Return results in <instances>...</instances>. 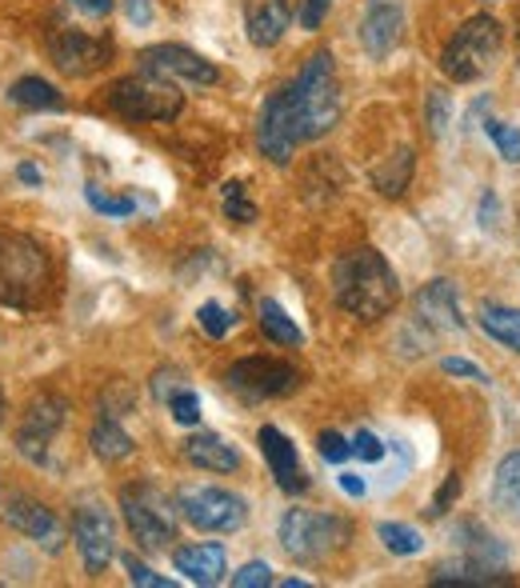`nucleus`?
<instances>
[{"mask_svg": "<svg viewBox=\"0 0 520 588\" xmlns=\"http://www.w3.org/2000/svg\"><path fill=\"white\" fill-rule=\"evenodd\" d=\"M124 573H128V580H133V585H145V588H173V580H169V576H157V573H152V568H149V564L137 561L133 552L124 556Z\"/></svg>", "mask_w": 520, "mask_h": 588, "instance_id": "c9c22d12", "label": "nucleus"}, {"mask_svg": "<svg viewBox=\"0 0 520 588\" xmlns=\"http://www.w3.org/2000/svg\"><path fill=\"white\" fill-rule=\"evenodd\" d=\"M352 456H360V461H369V465H376V461H384V444L372 437L369 429H360L357 437H352Z\"/></svg>", "mask_w": 520, "mask_h": 588, "instance_id": "ea45409f", "label": "nucleus"}, {"mask_svg": "<svg viewBox=\"0 0 520 588\" xmlns=\"http://www.w3.org/2000/svg\"><path fill=\"white\" fill-rule=\"evenodd\" d=\"M64 420H69V405H64L61 396H37L33 405H28L25 420H21V429H16V453L33 461V465H49V444L57 441V432L64 429Z\"/></svg>", "mask_w": 520, "mask_h": 588, "instance_id": "f8f14e48", "label": "nucleus"}, {"mask_svg": "<svg viewBox=\"0 0 520 588\" xmlns=\"http://www.w3.org/2000/svg\"><path fill=\"white\" fill-rule=\"evenodd\" d=\"M257 148L264 157L285 169L293 152H297V133H293V121H288V105H285V88L273 93L264 100V109L257 117Z\"/></svg>", "mask_w": 520, "mask_h": 588, "instance_id": "dca6fc26", "label": "nucleus"}, {"mask_svg": "<svg viewBox=\"0 0 520 588\" xmlns=\"http://www.w3.org/2000/svg\"><path fill=\"white\" fill-rule=\"evenodd\" d=\"M329 9H333V0H300L297 25L309 28V33H317V28L324 25V16H329Z\"/></svg>", "mask_w": 520, "mask_h": 588, "instance_id": "4c0bfd02", "label": "nucleus"}, {"mask_svg": "<svg viewBox=\"0 0 520 588\" xmlns=\"http://www.w3.org/2000/svg\"><path fill=\"white\" fill-rule=\"evenodd\" d=\"M124 16H128L137 28H149L152 25V4L149 0H124Z\"/></svg>", "mask_w": 520, "mask_h": 588, "instance_id": "79ce46f5", "label": "nucleus"}, {"mask_svg": "<svg viewBox=\"0 0 520 588\" xmlns=\"http://www.w3.org/2000/svg\"><path fill=\"white\" fill-rule=\"evenodd\" d=\"M412 172H417V157H412V148H400L384 160L381 169H372V184L381 196H405V188L412 184Z\"/></svg>", "mask_w": 520, "mask_h": 588, "instance_id": "a878e982", "label": "nucleus"}, {"mask_svg": "<svg viewBox=\"0 0 520 588\" xmlns=\"http://www.w3.org/2000/svg\"><path fill=\"white\" fill-rule=\"evenodd\" d=\"M16 176H21L25 184H40V181H45L37 164H28V160H25V164H16Z\"/></svg>", "mask_w": 520, "mask_h": 588, "instance_id": "a18cd8bd", "label": "nucleus"}, {"mask_svg": "<svg viewBox=\"0 0 520 588\" xmlns=\"http://www.w3.org/2000/svg\"><path fill=\"white\" fill-rule=\"evenodd\" d=\"M400 33H405V9L397 0H376L360 21V45H364L372 61H381V57L397 49Z\"/></svg>", "mask_w": 520, "mask_h": 588, "instance_id": "f3484780", "label": "nucleus"}, {"mask_svg": "<svg viewBox=\"0 0 520 588\" xmlns=\"http://www.w3.org/2000/svg\"><path fill=\"white\" fill-rule=\"evenodd\" d=\"M500 45H505V33H500V21L488 13L469 16L465 25L448 37L445 52H441V73L457 85H472L481 81L493 61L500 57Z\"/></svg>", "mask_w": 520, "mask_h": 588, "instance_id": "39448f33", "label": "nucleus"}, {"mask_svg": "<svg viewBox=\"0 0 520 588\" xmlns=\"http://www.w3.org/2000/svg\"><path fill=\"white\" fill-rule=\"evenodd\" d=\"M137 73L161 76V81H181V85L209 88L221 81V69L212 61H205L200 52L185 49V45H152L137 57Z\"/></svg>", "mask_w": 520, "mask_h": 588, "instance_id": "9d476101", "label": "nucleus"}, {"mask_svg": "<svg viewBox=\"0 0 520 588\" xmlns=\"http://www.w3.org/2000/svg\"><path fill=\"white\" fill-rule=\"evenodd\" d=\"M448 112H453V100H448V93H445V88H433V93H429V133L445 136Z\"/></svg>", "mask_w": 520, "mask_h": 588, "instance_id": "e433bc0d", "label": "nucleus"}, {"mask_svg": "<svg viewBox=\"0 0 520 588\" xmlns=\"http://www.w3.org/2000/svg\"><path fill=\"white\" fill-rule=\"evenodd\" d=\"M4 525L16 528L21 537L37 540V544H45V552H61L64 549V528L61 520L52 516V509H45L40 501H33V497H25V492H13L9 501H4Z\"/></svg>", "mask_w": 520, "mask_h": 588, "instance_id": "4468645a", "label": "nucleus"}, {"mask_svg": "<svg viewBox=\"0 0 520 588\" xmlns=\"http://www.w3.org/2000/svg\"><path fill=\"white\" fill-rule=\"evenodd\" d=\"M293 16L297 13L288 9V0H264L257 13L248 16V40H252L257 49H273L276 40L293 28Z\"/></svg>", "mask_w": 520, "mask_h": 588, "instance_id": "412c9836", "label": "nucleus"}, {"mask_svg": "<svg viewBox=\"0 0 520 588\" xmlns=\"http://www.w3.org/2000/svg\"><path fill=\"white\" fill-rule=\"evenodd\" d=\"M273 585V568L264 561H248L233 573V588H269Z\"/></svg>", "mask_w": 520, "mask_h": 588, "instance_id": "72a5a7b5", "label": "nucleus"}, {"mask_svg": "<svg viewBox=\"0 0 520 588\" xmlns=\"http://www.w3.org/2000/svg\"><path fill=\"white\" fill-rule=\"evenodd\" d=\"M64 4L85 16H109L112 9H116V0H64Z\"/></svg>", "mask_w": 520, "mask_h": 588, "instance_id": "37998d69", "label": "nucleus"}, {"mask_svg": "<svg viewBox=\"0 0 520 588\" xmlns=\"http://www.w3.org/2000/svg\"><path fill=\"white\" fill-rule=\"evenodd\" d=\"M484 133H488V140H493L496 152H500L508 164H520V128H512V124L505 121H484Z\"/></svg>", "mask_w": 520, "mask_h": 588, "instance_id": "7c9ffc66", "label": "nucleus"}, {"mask_svg": "<svg viewBox=\"0 0 520 588\" xmlns=\"http://www.w3.org/2000/svg\"><path fill=\"white\" fill-rule=\"evenodd\" d=\"M104 105H109L116 117H124V121L169 124L181 117L185 97L176 93L173 81H161V76H149V73H133V76L112 81L109 93H104Z\"/></svg>", "mask_w": 520, "mask_h": 588, "instance_id": "423d86ee", "label": "nucleus"}, {"mask_svg": "<svg viewBox=\"0 0 520 588\" xmlns=\"http://www.w3.org/2000/svg\"><path fill=\"white\" fill-rule=\"evenodd\" d=\"M0 420H4V392H0Z\"/></svg>", "mask_w": 520, "mask_h": 588, "instance_id": "de8ad7c7", "label": "nucleus"}, {"mask_svg": "<svg viewBox=\"0 0 520 588\" xmlns=\"http://www.w3.org/2000/svg\"><path fill=\"white\" fill-rule=\"evenodd\" d=\"M85 196L100 217H112V221H124V217L137 212V200H133V196H109V193H100L97 184H85Z\"/></svg>", "mask_w": 520, "mask_h": 588, "instance_id": "c756f323", "label": "nucleus"}, {"mask_svg": "<svg viewBox=\"0 0 520 588\" xmlns=\"http://www.w3.org/2000/svg\"><path fill=\"white\" fill-rule=\"evenodd\" d=\"M224 384L240 392L245 401H276V396L300 389V372L297 365L276 360V356H245L224 372Z\"/></svg>", "mask_w": 520, "mask_h": 588, "instance_id": "1a4fd4ad", "label": "nucleus"}, {"mask_svg": "<svg viewBox=\"0 0 520 588\" xmlns=\"http://www.w3.org/2000/svg\"><path fill=\"white\" fill-rule=\"evenodd\" d=\"M457 497H460V477H457V473H453V477H448L445 485H441V492H436V497H433V516H445V513H448V504L457 501Z\"/></svg>", "mask_w": 520, "mask_h": 588, "instance_id": "a19ab883", "label": "nucleus"}, {"mask_svg": "<svg viewBox=\"0 0 520 588\" xmlns=\"http://www.w3.org/2000/svg\"><path fill=\"white\" fill-rule=\"evenodd\" d=\"M185 461L188 465L205 468V473H236V468H240V453H236L228 441H221L216 432H197V437H188Z\"/></svg>", "mask_w": 520, "mask_h": 588, "instance_id": "aec40b11", "label": "nucleus"}, {"mask_svg": "<svg viewBox=\"0 0 520 588\" xmlns=\"http://www.w3.org/2000/svg\"><path fill=\"white\" fill-rule=\"evenodd\" d=\"M257 449H260V456L269 461V473L276 477V489L288 492V497H297V492L309 489V477H305V468H300L297 444L288 441L276 425H260Z\"/></svg>", "mask_w": 520, "mask_h": 588, "instance_id": "2eb2a0df", "label": "nucleus"}, {"mask_svg": "<svg viewBox=\"0 0 520 588\" xmlns=\"http://www.w3.org/2000/svg\"><path fill=\"white\" fill-rule=\"evenodd\" d=\"M257 317H260V332H264L273 344H297V348L305 344V332H300V324L288 317L285 308L276 305L273 296H264V301H260Z\"/></svg>", "mask_w": 520, "mask_h": 588, "instance_id": "bb28decb", "label": "nucleus"}, {"mask_svg": "<svg viewBox=\"0 0 520 588\" xmlns=\"http://www.w3.org/2000/svg\"><path fill=\"white\" fill-rule=\"evenodd\" d=\"M441 368H445L448 377H465V380H476V384H488V372H484L481 365L465 360V356H445V360H441Z\"/></svg>", "mask_w": 520, "mask_h": 588, "instance_id": "58836bf2", "label": "nucleus"}, {"mask_svg": "<svg viewBox=\"0 0 520 588\" xmlns=\"http://www.w3.org/2000/svg\"><path fill=\"white\" fill-rule=\"evenodd\" d=\"M352 528L336 513H309V509H288L281 516V549L300 564H317L345 549Z\"/></svg>", "mask_w": 520, "mask_h": 588, "instance_id": "0eeeda50", "label": "nucleus"}, {"mask_svg": "<svg viewBox=\"0 0 520 588\" xmlns=\"http://www.w3.org/2000/svg\"><path fill=\"white\" fill-rule=\"evenodd\" d=\"M176 504L197 532H240L248 520L245 497H236L228 489H212V485H185L176 492Z\"/></svg>", "mask_w": 520, "mask_h": 588, "instance_id": "6e6552de", "label": "nucleus"}, {"mask_svg": "<svg viewBox=\"0 0 520 588\" xmlns=\"http://www.w3.org/2000/svg\"><path fill=\"white\" fill-rule=\"evenodd\" d=\"M49 61L61 69L64 76H97L100 69H109L112 61V40L109 37H88L81 28H57L49 33Z\"/></svg>", "mask_w": 520, "mask_h": 588, "instance_id": "9b49d317", "label": "nucleus"}, {"mask_svg": "<svg viewBox=\"0 0 520 588\" xmlns=\"http://www.w3.org/2000/svg\"><path fill=\"white\" fill-rule=\"evenodd\" d=\"M197 324L209 332L212 341H221V336H228V329L236 324V317H233V313H224L216 301H205V305L197 308Z\"/></svg>", "mask_w": 520, "mask_h": 588, "instance_id": "2f4dec72", "label": "nucleus"}, {"mask_svg": "<svg viewBox=\"0 0 520 588\" xmlns=\"http://www.w3.org/2000/svg\"><path fill=\"white\" fill-rule=\"evenodd\" d=\"M88 444H92V453L100 461H124V456H133V449H137V441L121 429V420L112 417V413H100V420L88 432Z\"/></svg>", "mask_w": 520, "mask_h": 588, "instance_id": "4be33fe9", "label": "nucleus"}, {"mask_svg": "<svg viewBox=\"0 0 520 588\" xmlns=\"http://www.w3.org/2000/svg\"><path fill=\"white\" fill-rule=\"evenodd\" d=\"M493 504L520 520V453H508L493 473Z\"/></svg>", "mask_w": 520, "mask_h": 588, "instance_id": "393cba45", "label": "nucleus"}, {"mask_svg": "<svg viewBox=\"0 0 520 588\" xmlns=\"http://www.w3.org/2000/svg\"><path fill=\"white\" fill-rule=\"evenodd\" d=\"M341 489H345L348 497H364L369 485H364V477H357V473H341Z\"/></svg>", "mask_w": 520, "mask_h": 588, "instance_id": "c03bdc74", "label": "nucleus"}, {"mask_svg": "<svg viewBox=\"0 0 520 588\" xmlns=\"http://www.w3.org/2000/svg\"><path fill=\"white\" fill-rule=\"evenodd\" d=\"M333 296L348 317L381 320L400 301V281L376 248H352L333 265Z\"/></svg>", "mask_w": 520, "mask_h": 588, "instance_id": "f257e3e1", "label": "nucleus"}, {"mask_svg": "<svg viewBox=\"0 0 520 588\" xmlns=\"http://www.w3.org/2000/svg\"><path fill=\"white\" fill-rule=\"evenodd\" d=\"M376 537H381V544L393 552V556H417V552H424L421 532L412 525H400V520H381V525H376Z\"/></svg>", "mask_w": 520, "mask_h": 588, "instance_id": "cd10ccee", "label": "nucleus"}, {"mask_svg": "<svg viewBox=\"0 0 520 588\" xmlns=\"http://www.w3.org/2000/svg\"><path fill=\"white\" fill-rule=\"evenodd\" d=\"M73 540H76L81 561H85V573L88 576L104 573L112 561V552H116V525H112L109 509H100V504H81L73 516Z\"/></svg>", "mask_w": 520, "mask_h": 588, "instance_id": "ddd939ff", "label": "nucleus"}, {"mask_svg": "<svg viewBox=\"0 0 520 588\" xmlns=\"http://www.w3.org/2000/svg\"><path fill=\"white\" fill-rule=\"evenodd\" d=\"M476 329H481L488 341L505 344L508 353H520V308L484 305L481 317H476Z\"/></svg>", "mask_w": 520, "mask_h": 588, "instance_id": "5701e85b", "label": "nucleus"}, {"mask_svg": "<svg viewBox=\"0 0 520 588\" xmlns=\"http://www.w3.org/2000/svg\"><path fill=\"white\" fill-rule=\"evenodd\" d=\"M285 105L297 145H309V140H321V136L333 133L336 121H341V81H336L333 52L321 49L300 64L297 81L285 88Z\"/></svg>", "mask_w": 520, "mask_h": 588, "instance_id": "f03ea898", "label": "nucleus"}, {"mask_svg": "<svg viewBox=\"0 0 520 588\" xmlns=\"http://www.w3.org/2000/svg\"><path fill=\"white\" fill-rule=\"evenodd\" d=\"M173 568L185 576L188 585L212 588L221 585L224 573H228V552L216 540H209V544H185V549L173 552Z\"/></svg>", "mask_w": 520, "mask_h": 588, "instance_id": "a211bd4d", "label": "nucleus"}, {"mask_svg": "<svg viewBox=\"0 0 520 588\" xmlns=\"http://www.w3.org/2000/svg\"><path fill=\"white\" fill-rule=\"evenodd\" d=\"M317 449H321V456L329 461V465H345L348 456H352V444L333 429H324L321 437H317Z\"/></svg>", "mask_w": 520, "mask_h": 588, "instance_id": "f704fd0d", "label": "nucleus"}, {"mask_svg": "<svg viewBox=\"0 0 520 588\" xmlns=\"http://www.w3.org/2000/svg\"><path fill=\"white\" fill-rule=\"evenodd\" d=\"M169 413H173V420L176 425H200V396L193 389H181V392H173L169 396Z\"/></svg>", "mask_w": 520, "mask_h": 588, "instance_id": "473e14b6", "label": "nucleus"}, {"mask_svg": "<svg viewBox=\"0 0 520 588\" xmlns=\"http://www.w3.org/2000/svg\"><path fill=\"white\" fill-rule=\"evenodd\" d=\"M281 585L285 588H309V580H305V576H288V580H281Z\"/></svg>", "mask_w": 520, "mask_h": 588, "instance_id": "49530a36", "label": "nucleus"}, {"mask_svg": "<svg viewBox=\"0 0 520 588\" xmlns=\"http://www.w3.org/2000/svg\"><path fill=\"white\" fill-rule=\"evenodd\" d=\"M9 100L28 112H61L64 109L61 88L49 85V81H40V76H21V81L9 88Z\"/></svg>", "mask_w": 520, "mask_h": 588, "instance_id": "b1692460", "label": "nucleus"}, {"mask_svg": "<svg viewBox=\"0 0 520 588\" xmlns=\"http://www.w3.org/2000/svg\"><path fill=\"white\" fill-rule=\"evenodd\" d=\"M417 313H421L424 324H433V329H465V317H460V301H457V289L448 281H433L424 284L421 296H417Z\"/></svg>", "mask_w": 520, "mask_h": 588, "instance_id": "6ab92c4d", "label": "nucleus"}, {"mask_svg": "<svg viewBox=\"0 0 520 588\" xmlns=\"http://www.w3.org/2000/svg\"><path fill=\"white\" fill-rule=\"evenodd\" d=\"M176 513H181L176 497H169L152 480H133V485L121 489V516L124 525H128V532L137 537L140 549L149 552L169 549L176 540Z\"/></svg>", "mask_w": 520, "mask_h": 588, "instance_id": "20e7f679", "label": "nucleus"}, {"mask_svg": "<svg viewBox=\"0 0 520 588\" xmlns=\"http://www.w3.org/2000/svg\"><path fill=\"white\" fill-rule=\"evenodd\" d=\"M52 296V265L40 241L0 229V308L37 313Z\"/></svg>", "mask_w": 520, "mask_h": 588, "instance_id": "7ed1b4c3", "label": "nucleus"}, {"mask_svg": "<svg viewBox=\"0 0 520 588\" xmlns=\"http://www.w3.org/2000/svg\"><path fill=\"white\" fill-rule=\"evenodd\" d=\"M221 209H224V217H228V221H236V224L257 221V205L248 200L245 184H240V181H228L221 188Z\"/></svg>", "mask_w": 520, "mask_h": 588, "instance_id": "c85d7f7f", "label": "nucleus"}]
</instances>
